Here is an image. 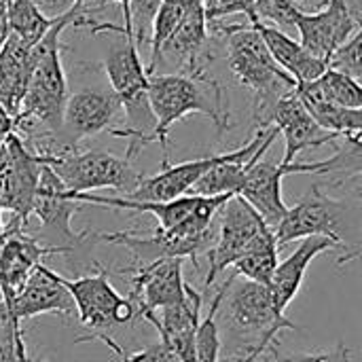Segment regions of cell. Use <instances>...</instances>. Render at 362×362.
I'll return each instance as SVG.
<instances>
[{
	"mask_svg": "<svg viewBox=\"0 0 362 362\" xmlns=\"http://www.w3.org/2000/svg\"><path fill=\"white\" fill-rule=\"evenodd\" d=\"M221 358H257L278 346V333L299 327L278 310L269 286L250 282L231 272L225 280V295L216 310Z\"/></svg>",
	"mask_w": 362,
	"mask_h": 362,
	"instance_id": "1",
	"label": "cell"
},
{
	"mask_svg": "<svg viewBox=\"0 0 362 362\" xmlns=\"http://www.w3.org/2000/svg\"><path fill=\"white\" fill-rule=\"evenodd\" d=\"M91 34L115 32L117 38L110 42L102 68L110 83L112 93L121 102V110H125L127 123L123 127H110L108 134L115 138H127V155L125 159H134L146 144H151V136L155 129V117L148 104V74L140 59V51L134 45L132 34L123 30V25L115 23H93Z\"/></svg>",
	"mask_w": 362,
	"mask_h": 362,
	"instance_id": "2",
	"label": "cell"
},
{
	"mask_svg": "<svg viewBox=\"0 0 362 362\" xmlns=\"http://www.w3.org/2000/svg\"><path fill=\"white\" fill-rule=\"evenodd\" d=\"M148 104L155 117V129L151 142H159L163 148L161 163L170 161V129L174 123L189 115H204L214 123L216 136L221 138L231 127V112L225 87L206 76L185 74H153L148 76Z\"/></svg>",
	"mask_w": 362,
	"mask_h": 362,
	"instance_id": "3",
	"label": "cell"
},
{
	"mask_svg": "<svg viewBox=\"0 0 362 362\" xmlns=\"http://www.w3.org/2000/svg\"><path fill=\"white\" fill-rule=\"evenodd\" d=\"M278 250L286 244L312 235H322L337 242L344 255L339 265L361 257V195L333 197L320 185L310 191L284 214L274 229Z\"/></svg>",
	"mask_w": 362,
	"mask_h": 362,
	"instance_id": "4",
	"label": "cell"
},
{
	"mask_svg": "<svg viewBox=\"0 0 362 362\" xmlns=\"http://www.w3.org/2000/svg\"><path fill=\"white\" fill-rule=\"evenodd\" d=\"M208 34L225 38L227 64L235 78L255 93V100H269L297 87V81L276 64L263 38L250 23L210 21Z\"/></svg>",
	"mask_w": 362,
	"mask_h": 362,
	"instance_id": "5",
	"label": "cell"
},
{
	"mask_svg": "<svg viewBox=\"0 0 362 362\" xmlns=\"http://www.w3.org/2000/svg\"><path fill=\"white\" fill-rule=\"evenodd\" d=\"M70 199L78 204H95L117 210H134V212H148L159 221L157 231L176 238V240H189L199 233H204L221 212V208L233 197V195H182L170 202H136L129 197H110V195H98V193H68Z\"/></svg>",
	"mask_w": 362,
	"mask_h": 362,
	"instance_id": "6",
	"label": "cell"
},
{
	"mask_svg": "<svg viewBox=\"0 0 362 362\" xmlns=\"http://www.w3.org/2000/svg\"><path fill=\"white\" fill-rule=\"evenodd\" d=\"M95 267L98 274H89V276H78V278L57 276L59 284L70 293L76 308V322L85 331V335L76 337L74 344H83L93 335H110L119 327L138 322L134 303L112 286L110 272L100 263Z\"/></svg>",
	"mask_w": 362,
	"mask_h": 362,
	"instance_id": "7",
	"label": "cell"
},
{
	"mask_svg": "<svg viewBox=\"0 0 362 362\" xmlns=\"http://www.w3.org/2000/svg\"><path fill=\"white\" fill-rule=\"evenodd\" d=\"M68 193H91L112 189L125 197L140 185V174L129 159L110 155L106 151H68L57 157H42Z\"/></svg>",
	"mask_w": 362,
	"mask_h": 362,
	"instance_id": "8",
	"label": "cell"
},
{
	"mask_svg": "<svg viewBox=\"0 0 362 362\" xmlns=\"http://www.w3.org/2000/svg\"><path fill=\"white\" fill-rule=\"evenodd\" d=\"M252 119L257 129L274 127L278 134L284 136L286 153L280 163H293L295 157L308 148H320L327 144H337L341 136L325 132L312 115L305 110L303 102L295 93V89L269 98V100H255Z\"/></svg>",
	"mask_w": 362,
	"mask_h": 362,
	"instance_id": "9",
	"label": "cell"
},
{
	"mask_svg": "<svg viewBox=\"0 0 362 362\" xmlns=\"http://www.w3.org/2000/svg\"><path fill=\"white\" fill-rule=\"evenodd\" d=\"M40 314H55L62 318L76 320V308L70 293L59 284L57 274L45 263H40L30 274L21 291L8 303L0 305V318H4L13 331V341L19 358H28L21 322Z\"/></svg>",
	"mask_w": 362,
	"mask_h": 362,
	"instance_id": "10",
	"label": "cell"
},
{
	"mask_svg": "<svg viewBox=\"0 0 362 362\" xmlns=\"http://www.w3.org/2000/svg\"><path fill=\"white\" fill-rule=\"evenodd\" d=\"M208 19L204 13L202 0H191L187 13L182 15L178 28L170 34V38L159 49L157 57L146 64V74L153 76L159 66L174 68L172 74H185V76H206L208 62L212 55L208 53Z\"/></svg>",
	"mask_w": 362,
	"mask_h": 362,
	"instance_id": "11",
	"label": "cell"
},
{
	"mask_svg": "<svg viewBox=\"0 0 362 362\" xmlns=\"http://www.w3.org/2000/svg\"><path fill=\"white\" fill-rule=\"evenodd\" d=\"M42 157L34 155L17 134L0 144V212L25 227L32 216V202L38 187Z\"/></svg>",
	"mask_w": 362,
	"mask_h": 362,
	"instance_id": "12",
	"label": "cell"
},
{
	"mask_svg": "<svg viewBox=\"0 0 362 362\" xmlns=\"http://www.w3.org/2000/svg\"><path fill=\"white\" fill-rule=\"evenodd\" d=\"M182 263V259H159L148 265L117 269L119 276L129 280L127 299L134 303L138 322H146V318L157 316L163 308L176 305L185 299Z\"/></svg>",
	"mask_w": 362,
	"mask_h": 362,
	"instance_id": "13",
	"label": "cell"
},
{
	"mask_svg": "<svg viewBox=\"0 0 362 362\" xmlns=\"http://www.w3.org/2000/svg\"><path fill=\"white\" fill-rule=\"evenodd\" d=\"M269 225L240 197L233 195L218 212V231L212 248L208 250V276L204 282V295L214 280L235 265V261L248 250L255 238Z\"/></svg>",
	"mask_w": 362,
	"mask_h": 362,
	"instance_id": "14",
	"label": "cell"
},
{
	"mask_svg": "<svg viewBox=\"0 0 362 362\" xmlns=\"http://www.w3.org/2000/svg\"><path fill=\"white\" fill-rule=\"evenodd\" d=\"M291 21L293 30L299 32V42L327 64L331 55L361 30L358 15L350 8L348 0H329L318 13H301L295 8Z\"/></svg>",
	"mask_w": 362,
	"mask_h": 362,
	"instance_id": "15",
	"label": "cell"
},
{
	"mask_svg": "<svg viewBox=\"0 0 362 362\" xmlns=\"http://www.w3.org/2000/svg\"><path fill=\"white\" fill-rule=\"evenodd\" d=\"M119 112L121 102L112 93V89L85 87L81 91L68 93L59 138L70 151H74L85 138L108 132Z\"/></svg>",
	"mask_w": 362,
	"mask_h": 362,
	"instance_id": "16",
	"label": "cell"
},
{
	"mask_svg": "<svg viewBox=\"0 0 362 362\" xmlns=\"http://www.w3.org/2000/svg\"><path fill=\"white\" fill-rule=\"evenodd\" d=\"M78 210H81V204L68 197V191L62 185V180L55 176V172L47 163H42L38 187H36L34 202H32V214L38 216V221L42 223L47 231L62 238L59 242L62 246L78 248L89 233V231H81V233L72 231L70 221Z\"/></svg>",
	"mask_w": 362,
	"mask_h": 362,
	"instance_id": "17",
	"label": "cell"
},
{
	"mask_svg": "<svg viewBox=\"0 0 362 362\" xmlns=\"http://www.w3.org/2000/svg\"><path fill=\"white\" fill-rule=\"evenodd\" d=\"M225 153L218 155H206L199 159H191V161H182L172 165L161 163V172L155 176H144L140 180V185L127 195L129 199L136 202H170L182 195H189L193 185L218 161H223Z\"/></svg>",
	"mask_w": 362,
	"mask_h": 362,
	"instance_id": "18",
	"label": "cell"
},
{
	"mask_svg": "<svg viewBox=\"0 0 362 362\" xmlns=\"http://www.w3.org/2000/svg\"><path fill=\"white\" fill-rule=\"evenodd\" d=\"M329 250H335V252L344 255V250H341V246L337 242H333L329 238H322V235H312V238H303L301 244L295 248V252L288 259H284L282 263H278V267L274 272V278H272V284H269V291H272L274 301H276L280 312H284L288 308V303L299 295V291L303 286V280H305V274H308V267L312 265V261L318 255L329 252Z\"/></svg>",
	"mask_w": 362,
	"mask_h": 362,
	"instance_id": "19",
	"label": "cell"
},
{
	"mask_svg": "<svg viewBox=\"0 0 362 362\" xmlns=\"http://www.w3.org/2000/svg\"><path fill=\"white\" fill-rule=\"evenodd\" d=\"M250 25L259 32V36L263 38V42L269 49V53L276 59V64L284 72H288L297 81V85L299 83H310V81L318 78L329 68L327 62H322L316 55H312L288 32H284V30H280L276 25H269V23H265L261 19L252 21Z\"/></svg>",
	"mask_w": 362,
	"mask_h": 362,
	"instance_id": "20",
	"label": "cell"
},
{
	"mask_svg": "<svg viewBox=\"0 0 362 362\" xmlns=\"http://www.w3.org/2000/svg\"><path fill=\"white\" fill-rule=\"evenodd\" d=\"M30 49L32 47L13 34H8L4 47L0 49V104L13 117L19 115L32 74Z\"/></svg>",
	"mask_w": 362,
	"mask_h": 362,
	"instance_id": "21",
	"label": "cell"
},
{
	"mask_svg": "<svg viewBox=\"0 0 362 362\" xmlns=\"http://www.w3.org/2000/svg\"><path fill=\"white\" fill-rule=\"evenodd\" d=\"M295 93L299 95V100L303 102L312 119L325 132L337 134L341 138H362V108H344V106L331 104L318 98L305 83H299L295 87Z\"/></svg>",
	"mask_w": 362,
	"mask_h": 362,
	"instance_id": "22",
	"label": "cell"
},
{
	"mask_svg": "<svg viewBox=\"0 0 362 362\" xmlns=\"http://www.w3.org/2000/svg\"><path fill=\"white\" fill-rule=\"evenodd\" d=\"M280 263V250L276 244V235L272 227H265L255 242L248 246V250L235 261L233 272L238 276H244L250 282L269 286L274 272Z\"/></svg>",
	"mask_w": 362,
	"mask_h": 362,
	"instance_id": "23",
	"label": "cell"
},
{
	"mask_svg": "<svg viewBox=\"0 0 362 362\" xmlns=\"http://www.w3.org/2000/svg\"><path fill=\"white\" fill-rule=\"evenodd\" d=\"M6 13H8L11 34L17 36L28 47L36 45L57 21V17H47L32 0H8Z\"/></svg>",
	"mask_w": 362,
	"mask_h": 362,
	"instance_id": "24",
	"label": "cell"
},
{
	"mask_svg": "<svg viewBox=\"0 0 362 362\" xmlns=\"http://www.w3.org/2000/svg\"><path fill=\"white\" fill-rule=\"evenodd\" d=\"M318 98L344 106V108H362V89L361 83L350 78L348 74H341L337 70L327 68L318 78L305 83Z\"/></svg>",
	"mask_w": 362,
	"mask_h": 362,
	"instance_id": "25",
	"label": "cell"
},
{
	"mask_svg": "<svg viewBox=\"0 0 362 362\" xmlns=\"http://www.w3.org/2000/svg\"><path fill=\"white\" fill-rule=\"evenodd\" d=\"M331 70H337L341 74H348L350 78H362V30H356L329 59L327 64Z\"/></svg>",
	"mask_w": 362,
	"mask_h": 362,
	"instance_id": "26",
	"label": "cell"
},
{
	"mask_svg": "<svg viewBox=\"0 0 362 362\" xmlns=\"http://www.w3.org/2000/svg\"><path fill=\"white\" fill-rule=\"evenodd\" d=\"M202 4H204L208 23L223 21L229 15H246L248 23L257 21V15H255L257 0H202Z\"/></svg>",
	"mask_w": 362,
	"mask_h": 362,
	"instance_id": "27",
	"label": "cell"
},
{
	"mask_svg": "<svg viewBox=\"0 0 362 362\" xmlns=\"http://www.w3.org/2000/svg\"><path fill=\"white\" fill-rule=\"evenodd\" d=\"M159 339L155 344H148L146 348L134 352V354H125V350L119 354L121 362H180L176 356L172 344L168 341V337L163 333H157Z\"/></svg>",
	"mask_w": 362,
	"mask_h": 362,
	"instance_id": "28",
	"label": "cell"
},
{
	"mask_svg": "<svg viewBox=\"0 0 362 362\" xmlns=\"http://www.w3.org/2000/svg\"><path fill=\"white\" fill-rule=\"evenodd\" d=\"M278 362H354L352 350L339 344L331 352H303V354H278Z\"/></svg>",
	"mask_w": 362,
	"mask_h": 362,
	"instance_id": "29",
	"label": "cell"
},
{
	"mask_svg": "<svg viewBox=\"0 0 362 362\" xmlns=\"http://www.w3.org/2000/svg\"><path fill=\"white\" fill-rule=\"evenodd\" d=\"M15 132V117L6 112V108L0 104V144Z\"/></svg>",
	"mask_w": 362,
	"mask_h": 362,
	"instance_id": "30",
	"label": "cell"
},
{
	"mask_svg": "<svg viewBox=\"0 0 362 362\" xmlns=\"http://www.w3.org/2000/svg\"><path fill=\"white\" fill-rule=\"evenodd\" d=\"M288 2L301 13H318L329 4V0H288Z\"/></svg>",
	"mask_w": 362,
	"mask_h": 362,
	"instance_id": "31",
	"label": "cell"
},
{
	"mask_svg": "<svg viewBox=\"0 0 362 362\" xmlns=\"http://www.w3.org/2000/svg\"><path fill=\"white\" fill-rule=\"evenodd\" d=\"M8 0H0V49L4 47L8 34H11V28H8Z\"/></svg>",
	"mask_w": 362,
	"mask_h": 362,
	"instance_id": "32",
	"label": "cell"
},
{
	"mask_svg": "<svg viewBox=\"0 0 362 362\" xmlns=\"http://www.w3.org/2000/svg\"><path fill=\"white\" fill-rule=\"evenodd\" d=\"M278 346H272L265 354L257 356V358H233V361H218V362H278Z\"/></svg>",
	"mask_w": 362,
	"mask_h": 362,
	"instance_id": "33",
	"label": "cell"
},
{
	"mask_svg": "<svg viewBox=\"0 0 362 362\" xmlns=\"http://www.w3.org/2000/svg\"><path fill=\"white\" fill-rule=\"evenodd\" d=\"M112 2H117V4L121 6L123 19H125V23H123V30L129 34V4H132V0H112Z\"/></svg>",
	"mask_w": 362,
	"mask_h": 362,
	"instance_id": "34",
	"label": "cell"
},
{
	"mask_svg": "<svg viewBox=\"0 0 362 362\" xmlns=\"http://www.w3.org/2000/svg\"><path fill=\"white\" fill-rule=\"evenodd\" d=\"M4 238V223H2V216H0V240Z\"/></svg>",
	"mask_w": 362,
	"mask_h": 362,
	"instance_id": "35",
	"label": "cell"
},
{
	"mask_svg": "<svg viewBox=\"0 0 362 362\" xmlns=\"http://www.w3.org/2000/svg\"><path fill=\"white\" fill-rule=\"evenodd\" d=\"M0 305H2V291H0Z\"/></svg>",
	"mask_w": 362,
	"mask_h": 362,
	"instance_id": "36",
	"label": "cell"
}]
</instances>
